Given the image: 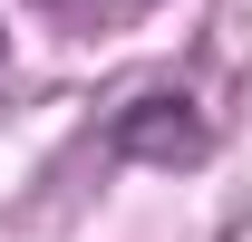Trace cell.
I'll return each instance as SVG.
<instances>
[{"label":"cell","instance_id":"cell-1","mask_svg":"<svg viewBox=\"0 0 252 242\" xmlns=\"http://www.w3.org/2000/svg\"><path fill=\"white\" fill-rule=\"evenodd\" d=\"M204 146L214 136H204V117H194L185 97H136L117 117V155H146V165H194Z\"/></svg>","mask_w":252,"mask_h":242}]
</instances>
